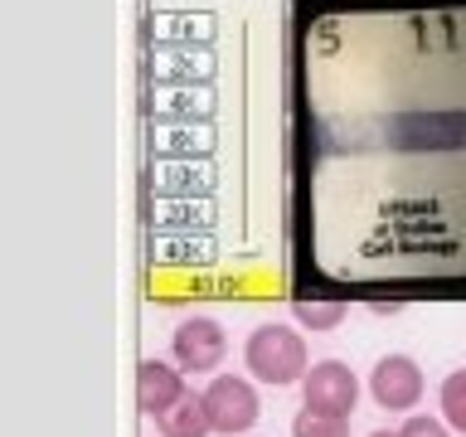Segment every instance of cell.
Listing matches in <instances>:
<instances>
[{"mask_svg": "<svg viewBox=\"0 0 466 437\" xmlns=\"http://www.w3.org/2000/svg\"><path fill=\"white\" fill-rule=\"evenodd\" d=\"M243 370L253 384H268V389H287V384H301L311 360H306V340L301 330L291 326H258L253 335L243 340Z\"/></svg>", "mask_w": 466, "mask_h": 437, "instance_id": "6da1fadb", "label": "cell"}, {"mask_svg": "<svg viewBox=\"0 0 466 437\" xmlns=\"http://www.w3.org/2000/svg\"><path fill=\"white\" fill-rule=\"evenodd\" d=\"M204 408H209V428L218 437H243V432H253L258 418H262L258 389H253V379H243V374H214L209 389H204Z\"/></svg>", "mask_w": 466, "mask_h": 437, "instance_id": "7a4b0ae2", "label": "cell"}, {"mask_svg": "<svg viewBox=\"0 0 466 437\" xmlns=\"http://www.w3.org/2000/svg\"><path fill=\"white\" fill-rule=\"evenodd\" d=\"M170 355H175V370L180 374H209L228 355V335L214 316H185L170 330Z\"/></svg>", "mask_w": 466, "mask_h": 437, "instance_id": "3957f363", "label": "cell"}, {"mask_svg": "<svg viewBox=\"0 0 466 437\" xmlns=\"http://www.w3.org/2000/svg\"><path fill=\"white\" fill-rule=\"evenodd\" d=\"M301 408H316V413H335V418H350L360 403V379L345 360H316L301 379Z\"/></svg>", "mask_w": 466, "mask_h": 437, "instance_id": "277c9868", "label": "cell"}, {"mask_svg": "<svg viewBox=\"0 0 466 437\" xmlns=\"http://www.w3.org/2000/svg\"><path fill=\"white\" fill-rule=\"evenodd\" d=\"M370 399L389 413H408L422 399V370L413 355H384L370 370Z\"/></svg>", "mask_w": 466, "mask_h": 437, "instance_id": "5b68a950", "label": "cell"}, {"mask_svg": "<svg viewBox=\"0 0 466 437\" xmlns=\"http://www.w3.org/2000/svg\"><path fill=\"white\" fill-rule=\"evenodd\" d=\"M185 374L180 370H170L166 360H141L137 364V408L146 418H160V413H170L175 403L185 399Z\"/></svg>", "mask_w": 466, "mask_h": 437, "instance_id": "8992f818", "label": "cell"}, {"mask_svg": "<svg viewBox=\"0 0 466 437\" xmlns=\"http://www.w3.org/2000/svg\"><path fill=\"white\" fill-rule=\"evenodd\" d=\"M156 432L160 437H209V408H204V393L189 389L180 403L170 408V413H160L156 418Z\"/></svg>", "mask_w": 466, "mask_h": 437, "instance_id": "52a82bcc", "label": "cell"}, {"mask_svg": "<svg viewBox=\"0 0 466 437\" xmlns=\"http://www.w3.org/2000/svg\"><path fill=\"white\" fill-rule=\"evenodd\" d=\"M437 408H442V422L451 432H466V370H451L437 389Z\"/></svg>", "mask_w": 466, "mask_h": 437, "instance_id": "ba28073f", "label": "cell"}, {"mask_svg": "<svg viewBox=\"0 0 466 437\" xmlns=\"http://www.w3.org/2000/svg\"><path fill=\"white\" fill-rule=\"evenodd\" d=\"M291 311L306 330H335L345 320V301H311V297H297L291 301Z\"/></svg>", "mask_w": 466, "mask_h": 437, "instance_id": "9c48e42d", "label": "cell"}, {"mask_svg": "<svg viewBox=\"0 0 466 437\" xmlns=\"http://www.w3.org/2000/svg\"><path fill=\"white\" fill-rule=\"evenodd\" d=\"M291 437H350V418L335 413H316V408H301L291 418Z\"/></svg>", "mask_w": 466, "mask_h": 437, "instance_id": "30bf717a", "label": "cell"}, {"mask_svg": "<svg viewBox=\"0 0 466 437\" xmlns=\"http://www.w3.org/2000/svg\"><path fill=\"white\" fill-rule=\"evenodd\" d=\"M399 437H451V428H447L442 418H432V413H413L399 428Z\"/></svg>", "mask_w": 466, "mask_h": 437, "instance_id": "8fae6325", "label": "cell"}, {"mask_svg": "<svg viewBox=\"0 0 466 437\" xmlns=\"http://www.w3.org/2000/svg\"><path fill=\"white\" fill-rule=\"evenodd\" d=\"M370 437H399V428H374Z\"/></svg>", "mask_w": 466, "mask_h": 437, "instance_id": "7c38bea8", "label": "cell"}]
</instances>
